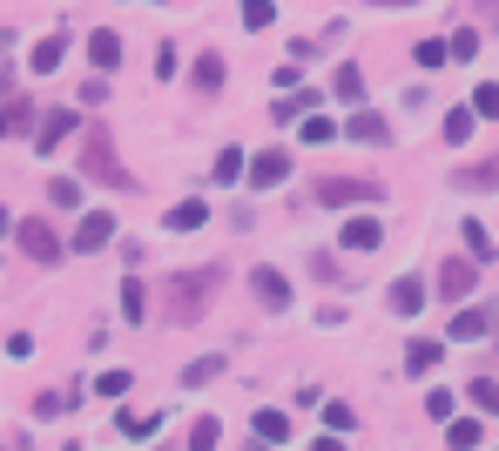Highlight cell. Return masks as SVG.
Masks as SVG:
<instances>
[{
	"instance_id": "obj_43",
	"label": "cell",
	"mask_w": 499,
	"mask_h": 451,
	"mask_svg": "<svg viewBox=\"0 0 499 451\" xmlns=\"http://www.w3.org/2000/svg\"><path fill=\"white\" fill-rule=\"evenodd\" d=\"M0 135H14V115H7V101H0Z\"/></svg>"
},
{
	"instance_id": "obj_8",
	"label": "cell",
	"mask_w": 499,
	"mask_h": 451,
	"mask_svg": "<svg viewBox=\"0 0 499 451\" xmlns=\"http://www.w3.org/2000/svg\"><path fill=\"white\" fill-rule=\"evenodd\" d=\"M344 250H351V256H371L378 250V242H385V222H378V216H351V222H344Z\"/></svg>"
},
{
	"instance_id": "obj_30",
	"label": "cell",
	"mask_w": 499,
	"mask_h": 451,
	"mask_svg": "<svg viewBox=\"0 0 499 451\" xmlns=\"http://www.w3.org/2000/svg\"><path fill=\"white\" fill-rule=\"evenodd\" d=\"M473 115H499V81H479V88H473Z\"/></svg>"
},
{
	"instance_id": "obj_6",
	"label": "cell",
	"mask_w": 499,
	"mask_h": 451,
	"mask_svg": "<svg viewBox=\"0 0 499 451\" xmlns=\"http://www.w3.org/2000/svg\"><path fill=\"white\" fill-rule=\"evenodd\" d=\"M473 283H479V263H473V256H452V263L439 270V297H452V303H466Z\"/></svg>"
},
{
	"instance_id": "obj_10",
	"label": "cell",
	"mask_w": 499,
	"mask_h": 451,
	"mask_svg": "<svg viewBox=\"0 0 499 451\" xmlns=\"http://www.w3.org/2000/svg\"><path fill=\"white\" fill-rule=\"evenodd\" d=\"M290 176V155L284 149H264V155H250V189H277Z\"/></svg>"
},
{
	"instance_id": "obj_7",
	"label": "cell",
	"mask_w": 499,
	"mask_h": 451,
	"mask_svg": "<svg viewBox=\"0 0 499 451\" xmlns=\"http://www.w3.org/2000/svg\"><path fill=\"white\" fill-rule=\"evenodd\" d=\"M344 135H351V142H371V149H385V142H391V121L378 115V108H351Z\"/></svg>"
},
{
	"instance_id": "obj_14",
	"label": "cell",
	"mask_w": 499,
	"mask_h": 451,
	"mask_svg": "<svg viewBox=\"0 0 499 451\" xmlns=\"http://www.w3.org/2000/svg\"><path fill=\"white\" fill-rule=\"evenodd\" d=\"M452 189H473V196H479V189H499V155H493V162H466L452 176Z\"/></svg>"
},
{
	"instance_id": "obj_1",
	"label": "cell",
	"mask_w": 499,
	"mask_h": 451,
	"mask_svg": "<svg viewBox=\"0 0 499 451\" xmlns=\"http://www.w3.org/2000/svg\"><path fill=\"white\" fill-rule=\"evenodd\" d=\"M223 290V263H196V270H176L162 290V317L169 323H203V310L216 303Z\"/></svg>"
},
{
	"instance_id": "obj_16",
	"label": "cell",
	"mask_w": 499,
	"mask_h": 451,
	"mask_svg": "<svg viewBox=\"0 0 499 451\" xmlns=\"http://www.w3.org/2000/svg\"><path fill=\"white\" fill-rule=\"evenodd\" d=\"M189 88H196V95H216V88H223V55H196V67H189Z\"/></svg>"
},
{
	"instance_id": "obj_29",
	"label": "cell",
	"mask_w": 499,
	"mask_h": 451,
	"mask_svg": "<svg viewBox=\"0 0 499 451\" xmlns=\"http://www.w3.org/2000/svg\"><path fill=\"white\" fill-rule=\"evenodd\" d=\"M210 377H223V357H196V364L182 371V384L196 391V384H210Z\"/></svg>"
},
{
	"instance_id": "obj_22",
	"label": "cell",
	"mask_w": 499,
	"mask_h": 451,
	"mask_svg": "<svg viewBox=\"0 0 499 451\" xmlns=\"http://www.w3.org/2000/svg\"><path fill=\"white\" fill-rule=\"evenodd\" d=\"M47 202H55V210H81V182L75 176H55V182H47Z\"/></svg>"
},
{
	"instance_id": "obj_2",
	"label": "cell",
	"mask_w": 499,
	"mask_h": 451,
	"mask_svg": "<svg viewBox=\"0 0 499 451\" xmlns=\"http://www.w3.org/2000/svg\"><path fill=\"white\" fill-rule=\"evenodd\" d=\"M81 176H95L101 189H135V176L122 169V155H115V135L101 128V121L81 135Z\"/></svg>"
},
{
	"instance_id": "obj_42",
	"label": "cell",
	"mask_w": 499,
	"mask_h": 451,
	"mask_svg": "<svg viewBox=\"0 0 499 451\" xmlns=\"http://www.w3.org/2000/svg\"><path fill=\"white\" fill-rule=\"evenodd\" d=\"M425 418H439V425L452 418V391H432V397H425Z\"/></svg>"
},
{
	"instance_id": "obj_24",
	"label": "cell",
	"mask_w": 499,
	"mask_h": 451,
	"mask_svg": "<svg viewBox=\"0 0 499 451\" xmlns=\"http://www.w3.org/2000/svg\"><path fill=\"white\" fill-rule=\"evenodd\" d=\"M244 162H250L244 149H223L216 162H210V176H216V182H236V176H244Z\"/></svg>"
},
{
	"instance_id": "obj_5",
	"label": "cell",
	"mask_w": 499,
	"mask_h": 451,
	"mask_svg": "<svg viewBox=\"0 0 499 451\" xmlns=\"http://www.w3.org/2000/svg\"><path fill=\"white\" fill-rule=\"evenodd\" d=\"M493 310H479V303H459L452 310V323H445V337H452V343H479V337H493Z\"/></svg>"
},
{
	"instance_id": "obj_21",
	"label": "cell",
	"mask_w": 499,
	"mask_h": 451,
	"mask_svg": "<svg viewBox=\"0 0 499 451\" xmlns=\"http://www.w3.org/2000/svg\"><path fill=\"white\" fill-rule=\"evenodd\" d=\"M142 310H149V290H142V276H122V317H129V323H142Z\"/></svg>"
},
{
	"instance_id": "obj_38",
	"label": "cell",
	"mask_w": 499,
	"mask_h": 451,
	"mask_svg": "<svg viewBox=\"0 0 499 451\" xmlns=\"http://www.w3.org/2000/svg\"><path fill=\"white\" fill-rule=\"evenodd\" d=\"M466 250H473V263H486V256H493V236L479 230V222H466Z\"/></svg>"
},
{
	"instance_id": "obj_26",
	"label": "cell",
	"mask_w": 499,
	"mask_h": 451,
	"mask_svg": "<svg viewBox=\"0 0 499 451\" xmlns=\"http://www.w3.org/2000/svg\"><path fill=\"white\" fill-rule=\"evenodd\" d=\"M115 431H122V438H135V445H149V438H156V418H135V411H122V418H115Z\"/></svg>"
},
{
	"instance_id": "obj_39",
	"label": "cell",
	"mask_w": 499,
	"mask_h": 451,
	"mask_svg": "<svg viewBox=\"0 0 499 451\" xmlns=\"http://www.w3.org/2000/svg\"><path fill=\"white\" fill-rule=\"evenodd\" d=\"M466 135H473V115L452 108V115H445V142H466Z\"/></svg>"
},
{
	"instance_id": "obj_28",
	"label": "cell",
	"mask_w": 499,
	"mask_h": 451,
	"mask_svg": "<svg viewBox=\"0 0 499 451\" xmlns=\"http://www.w3.org/2000/svg\"><path fill=\"white\" fill-rule=\"evenodd\" d=\"M61 55H68L61 41H41V47H34L27 61H34V75H55V67H61Z\"/></svg>"
},
{
	"instance_id": "obj_15",
	"label": "cell",
	"mask_w": 499,
	"mask_h": 451,
	"mask_svg": "<svg viewBox=\"0 0 499 451\" xmlns=\"http://www.w3.org/2000/svg\"><path fill=\"white\" fill-rule=\"evenodd\" d=\"M250 438H256V445H284V438H290V418H284V411H256V418H250Z\"/></svg>"
},
{
	"instance_id": "obj_12",
	"label": "cell",
	"mask_w": 499,
	"mask_h": 451,
	"mask_svg": "<svg viewBox=\"0 0 499 451\" xmlns=\"http://www.w3.org/2000/svg\"><path fill=\"white\" fill-rule=\"evenodd\" d=\"M203 222H210V202H203V196H182L176 210H169V230H176V236H189V230H203Z\"/></svg>"
},
{
	"instance_id": "obj_40",
	"label": "cell",
	"mask_w": 499,
	"mask_h": 451,
	"mask_svg": "<svg viewBox=\"0 0 499 451\" xmlns=\"http://www.w3.org/2000/svg\"><path fill=\"white\" fill-rule=\"evenodd\" d=\"M95 391H101V397H122V391H129V371H101Z\"/></svg>"
},
{
	"instance_id": "obj_13",
	"label": "cell",
	"mask_w": 499,
	"mask_h": 451,
	"mask_svg": "<svg viewBox=\"0 0 499 451\" xmlns=\"http://www.w3.org/2000/svg\"><path fill=\"white\" fill-rule=\"evenodd\" d=\"M75 128H81V115H75V108H47V121H41V142H34V149L47 155V149L61 142V135H75Z\"/></svg>"
},
{
	"instance_id": "obj_23",
	"label": "cell",
	"mask_w": 499,
	"mask_h": 451,
	"mask_svg": "<svg viewBox=\"0 0 499 451\" xmlns=\"http://www.w3.org/2000/svg\"><path fill=\"white\" fill-rule=\"evenodd\" d=\"M311 108H317V95H284L277 108H270V121H304Z\"/></svg>"
},
{
	"instance_id": "obj_31",
	"label": "cell",
	"mask_w": 499,
	"mask_h": 451,
	"mask_svg": "<svg viewBox=\"0 0 499 451\" xmlns=\"http://www.w3.org/2000/svg\"><path fill=\"white\" fill-rule=\"evenodd\" d=\"M405 364H411V371H432V364H439V343H432V337H419V343L405 351Z\"/></svg>"
},
{
	"instance_id": "obj_27",
	"label": "cell",
	"mask_w": 499,
	"mask_h": 451,
	"mask_svg": "<svg viewBox=\"0 0 499 451\" xmlns=\"http://www.w3.org/2000/svg\"><path fill=\"white\" fill-rule=\"evenodd\" d=\"M216 438H223L216 418H196V425H189V451H216Z\"/></svg>"
},
{
	"instance_id": "obj_32",
	"label": "cell",
	"mask_w": 499,
	"mask_h": 451,
	"mask_svg": "<svg viewBox=\"0 0 499 451\" xmlns=\"http://www.w3.org/2000/svg\"><path fill=\"white\" fill-rule=\"evenodd\" d=\"M445 47H452V61H473V55H479V27H459Z\"/></svg>"
},
{
	"instance_id": "obj_41",
	"label": "cell",
	"mask_w": 499,
	"mask_h": 451,
	"mask_svg": "<svg viewBox=\"0 0 499 451\" xmlns=\"http://www.w3.org/2000/svg\"><path fill=\"white\" fill-rule=\"evenodd\" d=\"M324 425H331V431H358V418H351V405H324Z\"/></svg>"
},
{
	"instance_id": "obj_3",
	"label": "cell",
	"mask_w": 499,
	"mask_h": 451,
	"mask_svg": "<svg viewBox=\"0 0 499 451\" xmlns=\"http://www.w3.org/2000/svg\"><path fill=\"white\" fill-rule=\"evenodd\" d=\"M378 196H385L378 176H324L317 182V202H331V210H344V202H378Z\"/></svg>"
},
{
	"instance_id": "obj_25",
	"label": "cell",
	"mask_w": 499,
	"mask_h": 451,
	"mask_svg": "<svg viewBox=\"0 0 499 451\" xmlns=\"http://www.w3.org/2000/svg\"><path fill=\"white\" fill-rule=\"evenodd\" d=\"M270 21H277V0H244V27L250 34H264Z\"/></svg>"
},
{
	"instance_id": "obj_44",
	"label": "cell",
	"mask_w": 499,
	"mask_h": 451,
	"mask_svg": "<svg viewBox=\"0 0 499 451\" xmlns=\"http://www.w3.org/2000/svg\"><path fill=\"white\" fill-rule=\"evenodd\" d=\"M311 451H344V445H338V438H317V445H311Z\"/></svg>"
},
{
	"instance_id": "obj_18",
	"label": "cell",
	"mask_w": 499,
	"mask_h": 451,
	"mask_svg": "<svg viewBox=\"0 0 499 451\" xmlns=\"http://www.w3.org/2000/svg\"><path fill=\"white\" fill-rule=\"evenodd\" d=\"M88 61L101 67V75H109V67H115V61H122V41H115V34H109V27H95V34H88Z\"/></svg>"
},
{
	"instance_id": "obj_33",
	"label": "cell",
	"mask_w": 499,
	"mask_h": 451,
	"mask_svg": "<svg viewBox=\"0 0 499 451\" xmlns=\"http://www.w3.org/2000/svg\"><path fill=\"white\" fill-rule=\"evenodd\" d=\"M411 55H419V67H445V61H452V47H445V41H419Z\"/></svg>"
},
{
	"instance_id": "obj_35",
	"label": "cell",
	"mask_w": 499,
	"mask_h": 451,
	"mask_svg": "<svg viewBox=\"0 0 499 451\" xmlns=\"http://www.w3.org/2000/svg\"><path fill=\"white\" fill-rule=\"evenodd\" d=\"M473 405H479V411H493V418H499V384H493V377H473Z\"/></svg>"
},
{
	"instance_id": "obj_46",
	"label": "cell",
	"mask_w": 499,
	"mask_h": 451,
	"mask_svg": "<svg viewBox=\"0 0 499 451\" xmlns=\"http://www.w3.org/2000/svg\"><path fill=\"white\" fill-rule=\"evenodd\" d=\"M142 7H162V0H142Z\"/></svg>"
},
{
	"instance_id": "obj_19",
	"label": "cell",
	"mask_w": 499,
	"mask_h": 451,
	"mask_svg": "<svg viewBox=\"0 0 499 451\" xmlns=\"http://www.w3.org/2000/svg\"><path fill=\"white\" fill-rule=\"evenodd\" d=\"M331 95L338 101H365V75H358V61H344L338 75H331Z\"/></svg>"
},
{
	"instance_id": "obj_4",
	"label": "cell",
	"mask_w": 499,
	"mask_h": 451,
	"mask_svg": "<svg viewBox=\"0 0 499 451\" xmlns=\"http://www.w3.org/2000/svg\"><path fill=\"white\" fill-rule=\"evenodd\" d=\"M14 236H21V250L34 256V263H41V270H55L61 263V236L55 230H47V222L41 216H27V222H14Z\"/></svg>"
},
{
	"instance_id": "obj_20",
	"label": "cell",
	"mask_w": 499,
	"mask_h": 451,
	"mask_svg": "<svg viewBox=\"0 0 499 451\" xmlns=\"http://www.w3.org/2000/svg\"><path fill=\"white\" fill-rule=\"evenodd\" d=\"M452 431H445V438H452V451H479V438H486V425L479 418H445Z\"/></svg>"
},
{
	"instance_id": "obj_34",
	"label": "cell",
	"mask_w": 499,
	"mask_h": 451,
	"mask_svg": "<svg viewBox=\"0 0 499 451\" xmlns=\"http://www.w3.org/2000/svg\"><path fill=\"white\" fill-rule=\"evenodd\" d=\"M311 276H317V283H344V270H338V256H331V250H317V256H311Z\"/></svg>"
},
{
	"instance_id": "obj_37",
	"label": "cell",
	"mask_w": 499,
	"mask_h": 451,
	"mask_svg": "<svg viewBox=\"0 0 499 451\" xmlns=\"http://www.w3.org/2000/svg\"><path fill=\"white\" fill-rule=\"evenodd\" d=\"M75 397H81V391H47V397H34V411H41V418H55V411H68Z\"/></svg>"
},
{
	"instance_id": "obj_45",
	"label": "cell",
	"mask_w": 499,
	"mask_h": 451,
	"mask_svg": "<svg viewBox=\"0 0 499 451\" xmlns=\"http://www.w3.org/2000/svg\"><path fill=\"white\" fill-rule=\"evenodd\" d=\"M378 7H419V0H378Z\"/></svg>"
},
{
	"instance_id": "obj_9",
	"label": "cell",
	"mask_w": 499,
	"mask_h": 451,
	"mask_svg": "<svg viewBox=\"0 0 499 451\" xmlns=\"http://www.w3.org/2000/svg\"><path fill=\"white\" fill-rule=\"evenodd\" d=\"M109 242H115V216L88 210V216H81V230H75V250H81V256H95V250H109Z\"/></svg>"
},
{
	"instance_id": "obj_11",
	"label": "cell",
	"mask_w": 499,
	"mask_h": 451,
	"mask_svg": "<svg viewBox=\"0 0 499 451\" xmlns=\"http://www.w3.org/2000/svg\"><path fill=\"white\" fill-rule=\"evenodd\" d=\"M250 290H256V303H264V310H290V283H284V270H250Z\"/></svg>"
},
{
	"instance_id": "obj_36",
	"label": "cell",
	"mask_w": 499,
	"mask_h": 451,
	"mask_svg": "<svg viewBox=\"0 0 499 451\" xmlns=\"http://www.w3.org/2000/svg\"><path fill=\"white\" fill-rule=\"evenodd\" d=\"M331 135H338L331 115H304V142H331Z\"/></svg>"
},
{
	"instance_id": "obj_17",
	"label": "cell",
	"mask_w": 499,
	"mask_h": 451,
	"mask_svg": "<svg viewBox=\"0 0 499 451\" xmlns=\"http://www.w3.org/2000/svg\"><path fill=\"white\" fill-rule=\"evenodd\" d=\"M419 303H425V283L419 276H399V283H391V310H399V317H419Z\"/></svg>"
}]
</instances>
